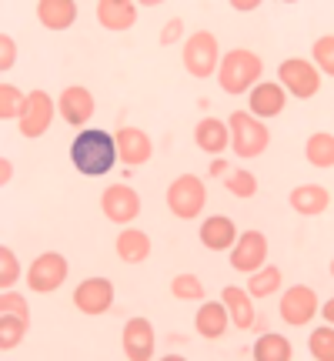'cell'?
Wrapping results in <instances>:
<instances>
[{
  "instance_id": "obj_1",
  "label": "cell",
  "mask_w": 334,
  "mask_h": 361,
  "mask_svg": "<svg viewBox=\"0 0 334 361\" xmlns=\"http://www.w3.org/2000/svg\"><path fill=\"white\" fill-rule=\"evenodd\" d=\"M70 157H74V168L80 174L97 178V174H107L114 168V161L120 154H117L114 134H107V130H84V134H78V141L70 147Z\"/></svg>"
},
{
  "instance_id": "obj_2",
  "label": "cell",
  "mask_w": 334,
  "mask_h": 361,
  "mask_svg": "<svg viewBox=\"0 0 334 361\" xmlns=\"http://www.w3.org/2000/svg\"><path fill=\"white\" fill-rule=\"evenodd\" d=\"M261 78V57L247 47H237V51H228L221 57V87L228 94H245L254 80Z\"/></svg>"
},
{
  "instance_id": "obj_3",
  "label": "cell",
  "mask_w": 334,
  "mask_h": 361,
  "mask_svg": "<svg viewBox=\"0 0 334 361\" xmlns=\"http://www.w3.org/2000/svg\"><path fill=\"white\" fill-rule=\"evenodd\" d=\"M228 130H231L234 151H237L241 157L264 154V147H268V141H271L268 128H264L261 121H254V117H247L245 111H234L231 121H228Z\"/></svg>"
},
{
  "instance_id": "obj_4",
  "label": "cell",
  "mask_w": 334,
  "mask_h": 361,
  "mask_svg": "<svg viewBox=\"0 0 334 361\" xmlns=\"http://www.w3.org/2000/svg\"><path fill=\"white\" fill-rule=\"evenodd\" d=\"M207 201V191H204V184L194 178V174H180L171 188H167V207L178 214V218L184 221H191L201 214V207H204Z\"/></svg>"
},
{
  "instance_id": "obj_5",
  "label": "cell",
  "mask_w": 334,
  "mask_h": 361,
  "mask_svg": "<svg viewBox=\"0 0 334 361\" xmlns=\"http://www.w3.org/2000/svg\"><path fill=\"white\" fill-rule=\"evenodd\" d=\"M184 67L194 78H211L218 71V40L207 30H197L184 47Z\"/></svg>"
},
{
  "instance_id": "obj_6",
  "label": "cell",
  "mask_w": 334,
  "mask_h": 361,
  "mask_svg": "<svg viewBox=\"0 0 334 361\" xmlns=\"http://www.w3.org/2000/svg\"><path fill=\"white\" fill-rule=\"evenodd\" d=\"M278 74H281L284 87L291 90L295 97H301V101H304V97H314V94H318V87H321V74H318L308 61H301V57L284 61Z\"/></svg>"
},
{
  "instance_id": "obj_7",
  "label": "cell",
  "mask_w": 334,
  "mask_h": 361,
  "mask_svg": "<svg viewBox=\"0 0 334 361\" xmlns=\"http://www.w3.org/2000/svg\"><path fill=\"white\" fill-rule=\"evenodd\" d=\"M67 278V258L64 255H57V251H47V255H40L34 264H30V274H27V281L34 291H54V288H61Z\"/></svg>"
},
{
  "instance_id": "obj_8",
  "label": "cell",
  "mask_w": 334,
  "mask_h": 361,
  "mask_svg": "<svg viewBox=\"0 0 334 361\" xmlns=\"http://www.w3.org/2000/svg\"><path fill=\"white\" fill-rule=\"evenodd\" d=\"M101 207H104V214H107L111 221L128 224V221L137 218V211H141V197H137V191L128 188V184H114V188H107V191H104Z\"/></svg>"
},
{
  "instance_id": "obj_9",
  "label": "cell",
  "mask_w": 334,
  "mask_h": 361,
  "mask_svg": "<svg viewBox=\"0 0 334 361\" xmlns=\"http://www.w3.org/2000/svg\"><path fill=\"white\" fill-rule=\"evenodd\" d=\"M74 305H78L84 314H104L114 305V284L107 278H87L80 281V288L74 291Z\"/></svg>"
},
{
  "instance_id": "obj_10",
  "label": "cell",
  "mask_w": 334,
  "mask_h": 361,
  "mask_svg": "<svg viewBox=\"0 0 334 361\" xmlns=\"http://www.w3.org/2000/svg\"><path fill=\"white\" fill-rule=\"evenodd\" d=\"M54 121V101L44 94V90H34L27 94V107H24V117H20V134L24 137H40L44 130L51 128Z\"/></svg>"
},
{
  "instance_id": "obj_11",
  "label": "cell",
  "mask_w": 334,
  "mask_h": 361,
  "mask_svg": "<svg viewBox=\"0 0 334 361\" xmlns=\"http://www.w3.org/2000/svg\"><path fill=\"white\" fill-rule=\"evenodd\" d=\"M314 311H318V295L304 288V284H295V288H287L281 298V318L287 324H301L311 322L314 318Z\"/></svg>"
},
{
  "instance_id": "obj_12",
  "label": "cell",
  "mask_w": 334,
  "mask_h": 361,
  "mask_svg": "<svg viewBox=\"0 0 334 361\" xmlns=\"http://www.w3.org/2000/svg\"><path fill=\"white\" fill-rule=\"evenodd\" d=\"M234 251H231V264L234 271H257L268 258V241L261 231H247L234 241Z\"/></svg>"
},
{
  "instance_id": "obj_13",
  "label": "cell",
  "mask_w": 334,
  "mask_h": 361,
  "mask_svg": "<svg viewBox=\"0 0 334 361\" xmlns=\"http://www.w3.org/2000/svg\"><path fill=\"white\" fill-rule=\"evenodd\" d=\"M124 351L130 361H151L154 355V328L147 318H130L124 324Z\"/></svg>"
},
{
  "instance_id": "obj_14",
  "label": "cell",
  "mask_w": 334,
  "mask_h": 361,
  "mask_svg": "<svg viewBox=\"0 0 334 361\" xmlns=\"http://www.w3.org/2000/svg\"><path fill=\"white\" fill-rule=\"evenodd\" d=\"M114 141H117V154H120V161L130 164V168H134V164H144V161L151 157V137L137 128H120L114 134Z\"/></svg>"
},
{
  "instance_id": "obj_15",
  "label": "cell",
  "mask_w": 334,
  "mask_h": 361,
  "mask_svg": "<svg viewBox=\"0 0 334 361\" xmlns=\"http://www.w3.org/2000/svg\"><path fill=\"white\" fill-rule=\"evenodd\" d=\"M90 114H94V97H90L87 87H67L61 94V117H64L67 124H87Z\"/></svg>"
},
{
  "instance_id": "obj_16",
  "label": "cell",
  "mask_w": 334,
  "mask_h": 361,
  "mask_svg": "<svg viewBox=\"0 0 334 361\" xmlns=\"http://www.w3.org/2000/svg\"><path fill=\"white\" fill-rule=\"evenodd\" d=\"M78 17V4L74 0H40L37 4V20L51 30H67Z\"/></svg>"
},
{
  "instance_id": "obj_17",
  "label": "cell",
  "mask_w": 334,
  "mask_h": 361,
  "mask_svg": "<svg viewBox=\"0 0 334 361\" xmlns=\"http://www.w3.org/2000/svg\"><path fill=\"white\" fill-rule=\"evenodd\" d=\"M194 141H197V147L207 151V154H221V151L228 147V141H231V130H228V124L218 121V117H204V121L197 124V130H194Z\"/></svg>"
},
{
  "instance_id": "obj_18",
  "label": "cell",
  "mask_w": 334,
  "mask_h": 361,
  "mask_svg": "<svg viewBox=\"0 0 334 361\" xmlns=\"http://www.w3.org/2000/svg\"><path fill=\"white\" fill-rule=\"evenodd\" d=\"M237 241V231H234L231 218H207L201 224V245L211 247V251H228V247Z\"/></svg>"
},
{
  "instance_id": "obj_19",
  "label": "cell",
  "mask_w": 334,
  "mask_h": 361,
  "mask_svg": "<svg viewBox=\"0 0 334 361\" xmlns=\"http://www.w3.org/2000/svg\"><path fill=\"white\" fill-rule=\"evenodd\" d=\"M97 20L107 30H128L137 20V11H134L130 0H101L97 4Z\"/></svg>"
},
{
  "instance_id": "obj_20",
  "label": "cell",
  "mask_w": 334,
  "mask_h": 361,
  "mask_svg": "<svg viewBox=\"0 0 334 361\" xmlns=\"http://www.w3.org/2000/svg\"><path fill=\"white\" fill-rule=\"evenodd\" d=\"M117 258L128 261V264H141V261H147V255H151V238L144 231H120L117 234Z\"/></svg>"
},
{
  "instance_id": "obj_21",
  "label": "cell",
  "mask_w": 334,
  "mask_h": 361,
  "mask_svg": "<svg viewBox=\"0 0 334 361\" xmlns=\"http://www.w3.org/2000/svg\"><path fill=\"white\" fill-rule=\"evenodd\" d=\"M251 111L257 117H274L284 111V87L281 84H257L251 90Z\"/></svg>"
},
{
  "instance_id": "obj_22",
  "label": "cell",
  "mask_w": 334,
  "mask_h": 361,
  "mask_svg": "<svg viewBox=\"0 0 334 361\" xmlns=\"http://www.w3.org/2000/svg\"><path fill=\"white\" fill-rule=\"evenodd\" d=\"M328 204H331V197L318 184H304V188L291 191V207H295L297 214H321Z\"/></svg>"
},
{
  "instance_id": "obj_23",
  "label": "cell",
  "mask_w": 334,
  "mask_h": 361,
  "mask_svg": "<svg viewBox=\"0 0 334 361\" xmlns=\"http://www.w3.org/2000/svg\"><path fill=\"white\" fill-rule=\"evenodd\" d=\"M224 328H228V308L221 301H207L201 308V314H197V335L214 341V338L224 335Z\"/></svg>"
},
{
  "instance_id": "obj_24",
  "label": "cell",
  "mask_w": 334,
  "mask_h": 361,
  "mask_svg": "<svg viewBox=\"0 0 334 361\" xmlns=\"http://www.w3.org/2000/svg\"><path fill=\"white\" fill-rule=\"evenodd\" d=\"M224 308H228V314L234 318L237 328H251L254 324V308L247 301V291H241V288H224Z\"/></svg>"
},
{
  "instance_id": "obj_25",
  "label": "cell",
  "mask_w": 334,
  "mask_h": 361,
  "mask_svg": "<svg viewBox=\"0 0 334 361\" xmlns=\"http://www.w3.org/2000/svg\"><path fill=\"white\" fill-rule=\"evenodd\" d=\"M254 358L257 361H287L291 358V341L284 335H264L254 341Z\"/></svg>"
},
{
  "instance_id": "obj_26",
  "label": "cell",
  "mask_w": 334,
  "mask_h": 361,
  "mask_svg": "<svg viewBox=\"0 0 334 361\" xmlns=\"http://www.w3.org/2000/svg\"><path fill=\"white\" fill-rule=\"evenodd\" d=\"M304 151H308V161L314 164V168H331V164H334V137L328 134V130H321V134H311Z\"/></svg>"
},
{
  "instance_id": "obj_27",
  "label": "cell",
  "mask_w": 334,
  "mask_h": 361,
  "mask_svg": "<svg viewBox=\"0 0 334 361\" xmlns=\"http://www.w3.org/2000/svg\"><path fill=\"white\" fill-rule=\"evenodd\" d=\"M281 284V271L274 268V264H268V268H257L251 271V281H247V295L254 298H268L274 288Z\"/></svg>"
},
{
  "instance_id": "obj_28",
  "label": "cell",
  "mask_w": 334,
  "mask_h": 361,
  "mask_svg": "<svg viewBox=\"0 0 334 361\" xmlns=\"http://www.w3.org/2000/svg\"><path fill=\"white\" fill-rule=\"evenodd\" d=\"M27 335V318L20 314H0V348H17L20 338Z\"/></svg>"
},
{
  "instance_id": "obj_29",
  "label": "cell",
  "mask_w": 334,
  "mask_h": 361,
  "mask_svg": "<svg viewBox=\"0 0 334 361\" xmlns=\"http://www.w3.org/2000/svg\"><path fill=\"white\" fill-rule=\"evenodd\" d=\"M24 107H27V97L20 94V90L11 87V84H4V87H0V117H4V121H11V117H24Z\"/></svg>"
},
{
  "instance_id": "obj_30",
  "label": "cell",
  "mask_w": 334,
  "mask_h": 361,
  "mask_svg": "<svg viewBox=\"0 0 334 361\" xmlns=\"http://www.w3.org/2000/svg\"><path fill=\"white\" fill-rule=\"evenodd\" d=\"M224 188L234 194V197H254L257 194V178L254 174H247V171H228L224 174Z\"/></svg>"
},
{
  "instance_id": "obj_31",
  "label": "cell",
  "mask_w": 334,
  "mask_h": 361,
  "mask_svg": "<svg viewBox=\"0 0 334 361\" xmlns=\"http://www.w3.org/2000/svg\"><path fill=\"white\" fill-rule=\"evenodd\" d=\"M171 295L180 298V301H194V298H204V288H201V281L194 274H178L171 281Z\"/></svg>"
},
{
  "instance_id": "obj_32",
  "label": "cell",
  "mask_w": 334,
  "mask_h": 361,
  "mask_svg": "<svg viewBox=\"0 0 334 361\" xmlns=\"http://www.w3.org/2000/svg\"><path fill=\"white\" fill-rule=\"evenodd\" d=\"M311 351H314V358L318 361H331L334 358V331H331V324H328V328H318V331L311 335Z\"/></svg>"
},
{
  "instance_id": "obj_33",
  "label": "cell",
  "mask_w": 334,
  "mask_h": 361,
  "mask_svg": "<svg viewBox=\"0 0 334 361\" xmlns=\"http://www.w3.org/2000/svg\"><path fill=\"white\" fill-rule=\"evenodd\" d=\"M17 274H20V268H17V258H13L11 247L4 245V247H0V288H4V291H7V288H13Z\"/></svg>"
},
{
  "instance_id": "obj_34",
  "label": "cell",
  "mask_w": 334,
  "mask_h": 361,
  "mask_svg": "<svg viewBox=\"0 0 334 361\" xmlns=\"http://www.w3.org/2000/svg\"><path fill=\"white\" fill-rule=\"evenodd\" d=\"M314 57H318V64L328 71V78H334V37L331 34L314 44Z\"/></svg>"
},
{
  "instance_id": "obj_35",
  "label": "cell",
  "mask_w": 334,
  "mask_h": 361,
  "mask_svg": "<svg viewBox=\"0 0 334 361\" xmlns=\"http://www.w3.org/2000/svg\"><path fill=\"white\" fill-rule=\"evenodd\" d=\"M0 314H20V318H27L30 311H27V301L20 295L4 291V298H0Z\"/></svg>"
},
{
  "instance_id": "obj_36",
  "label": "cell",
  "mask_w": 334,
  "mask_h": 361,
  "mask_svg": "<svg viewBox=\"0 0 334 361\" xmlns=\"http://www.w3.org/2000/svg\"><path fill=\"white\" fill-rule=\"evenodd\" d=\"M13 57H17V44L4 34V37H0V71H4V74H7V67L13 64Z\"/></svg>"
},
{
  "instance_id": "obj_37",
  "label": "cell",
  "mask_w": 334,
  "mask_h": 361,
  "mask_svg": "<svg viewBox=\"0 0 334 361\" xmlns=\"http://www.w3.org/2000/svg\"><path fill=\"white\" fill-rule=\"evenodd\" d=\"M180 30H184V20H180V17H171V20H167L164 24V30H161V44H174V40L180 37Z\"/></svg>"
},
{
  "instance_id": "obj_38",
  "label": "cell",
  "mask_w": 334,
  "mask_h": 361,
  "mask_svg": "<svg viewBox=\"0 0 334 361\" xmlns=\"http://www.w3.org/2000/svg\"><path fill=\"white\" fill-rule=\"evenodd\" d=\"M228 161H214V164H211V174H214V178H224V174H228Z\"/></svg>"
},
{
  "instance_id": "obj_39",
  "label": "cell",
  "mask_w": 334,
  "mask_h": 361,
  "mask_svg": "<svg viewBox=\"0 0 334 361\" xmlns=\"http://www.w3.org/2000/svg\"><path fill=\"white\" fill-rule=\"evenodd\" d=\"M257 0H234V11H254Z\"/></svg>"
},
{
  "instance_id": "obj_40",
  "label": "cell",
  "mask_w": 334,
  "mask_h": 361,
  "mask_svg": "<svg viewBox=\"0 0 334 361\" xmlns=\"http://www.w3.org/2000/svg\"><path fill=\"white\" fill-rule=\"evenodd\" d=\"M11 174H13L11 161H4V164H0V180H4V184H7V180H11Z\"/></svg>"
},
{
  "instance_id": "obj_41",
  "label": "cell",
  "mask_w": 334,
  "mask_h": 361,
  "mask_svg": "<svg viewBox=\"0 0 334 361\" xmlns=\"http://www.w3.org/2000/svg\"><path fill=\"white\" fill-rule=\"evenodd\" d=\"M324 314H328V324H331V318H334V301H328V305H324Z\"/></svg>"
}]
</instances>
